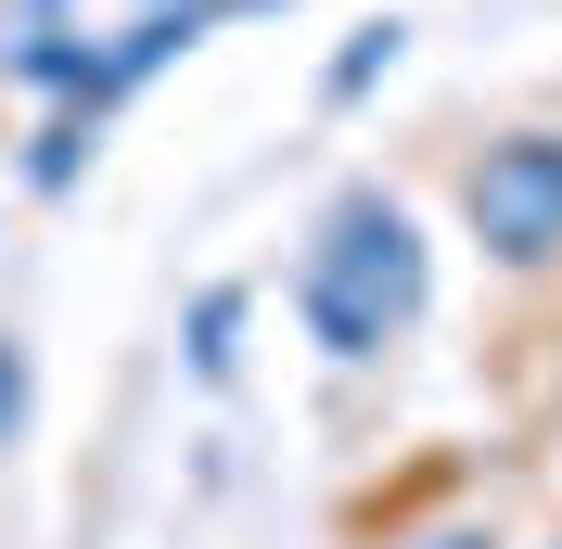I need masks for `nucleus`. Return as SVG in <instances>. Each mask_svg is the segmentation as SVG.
<instances>
[{"label":"nucleus","instance_id":"f257e3e1","mask_svg":"<svg viewBox=\"0 0 562 549\" xmlns=\"http://www.w3.org/2000/svg\"><path fill=\"white\" fill-rule=\"evenodd\" d=\"M473 217L498 231V256H550L562 243V141H512L473 167Z\"/></svg>","mask_w":562,"mask_h":549}]
</instances>
